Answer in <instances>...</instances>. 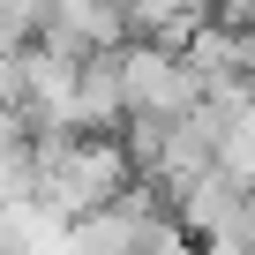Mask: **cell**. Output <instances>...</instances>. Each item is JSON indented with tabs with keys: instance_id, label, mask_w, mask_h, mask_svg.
Listing matches in <instances>:
<instances>
[{
	"instance_id": "6da1fadb",
	"label": "cell",
	"mask_w": 255,
	"mask_h": 255,
	"mask_svg": "<svg viewBox=\"0 0 255 255\" xmlns=\"http://www.w3.org/2000/svg\"><path fill=\"white\" fill-rule=\"evenodd\" d=\"M120 105L128 113H150V120H188L203 105V83L180 53L158 45H120Z\"/></svg>"
}]
</instances>
